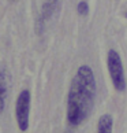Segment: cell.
<instances>
[{
	"instance_id": "obj_7",
	"label": "cell",
	"mask_w": 127,
	"mask_h": 133,
	"mask_svg": "<svg viewBox=\"0 0 127 133\" xmlns=\"http://www.w3.org/2000/svg\"><path fill=\"white\" fill-rule=\"evenodd\" d=\"M78 14H81V15H86L87 12H89V6H87L86 2H79L78 3Z\"/></svg>"
},
{
	"instance_id": "obj_8",
	"label": "cell",
	"mask_w": 127,
	"mask_h": 133,
	"mask_svg": "<svg viewBox=\"0 0 127 133\" xmlns=\"http://www.w3.org/2000/svg\"><path fill=\"white\" fill-rule=\"evenodd\" d=\"M10 2H15V0H10Z\"/></svg>"
},
{
	"instance_id": "obj_3",
	"label": "cell",
	"mask_w": 127,
	"mask_h": 133,
	"mask_svg": "<svg viewBox=\"0 0 127 133\" xmlns=\"http://www.w3.org/2000/svg\"><path fill=\"white\" fill-rule=\"evenodd\" d=\"M30 92L23 89L17 97L15 117L19 130L26 132L29 129V115H30Z\"/></svg>"
},
{
	"instance_id": "obj_9",
	"label": "cell",
	"mask_w": 127,
	"mask_h": 133,
	"mask_svg": "<svg viewBox=\"0 0 127 133\" xmlns=\"http://www.w3.org/2000/svg\"><path fill=\"white\" fill-rule=\"evenodd\" d=\"M126 17H127V12H126Z\"/></svg>"
},
{
	"instance_id": "obj_4",
	"label": "cell",
	"mask_w": 127,
	"mask_h": 133,
	"mask_svg": "<svg viewBox=\"0 0 127 133\" xmlns=\"http://www.w3.org/2000/svg\"><path fill=\"white\" fill-rule=\"evenodd\" d=\"M114 118L111 114H102L97 124V133H112Z\"/></svg>"
},
{
	"instance_id": "obj_2",
	"label": "cell",
	"mask_w": 127,
	"mask_h": 133,
	"mask_svg": "<svg viewBox=\"0 0 127 133\" xmlns=\"http://www.w3.org/2000/svg\"><path fill=\"white\" fill-rule=\"evenodd\" d=\"M107 66H108V73L115 89L119 92H123L126 89V77H124V67H123V63H122V58L118 54V51L115 50L108 51Z\"/></svg>"
},
{
	"instance_id": "obj_5",
	"label": "cell",
	"mask_w": 127,
	"mask_h": 133,
	"mask_svg": "<svg viewBox=\"0 0 127 133\" xmlns=\"http://www.w3.org/2000/svg\"><path fill=\"white\" fill-rule=\"evenodd\" d=\"M57 2L59 0H42V6H41V12H42V18L48 19L57 7Z\"/></svg>"
},
{
	"instance_id": "obj_1",
	"label": "cell",
	"mask_w": 127,
	"mask_h": 133,
	"mask_svg": "<svg viewBox=\"0 0 127 133\" xmlns=\"http://www.w3.org/2000/svg\"><path fill=\"white\" fill-rule=\"evenodd\" d=\"M96 77L87 65L79 66L71 81L67 96V121L72 126L82 124L89 117L96 99Z\"/></svg>"
},
{
	"instance_id": "obj_6",
	"label": "cell",
	"mask_w": 127,
	"mask_h": 133,
	"mask_svg": "<svg viewBox=\"0 0 127 133\" xmlns=\"http://www.w3.org/2000/svg\"><path fill=\"white\" fill-rule=\"evenodd\" d=\"M6 95H7V84H6V77L3 73H0V114L4 110L6 104Z\"/></svg>"
}]
</instances>
